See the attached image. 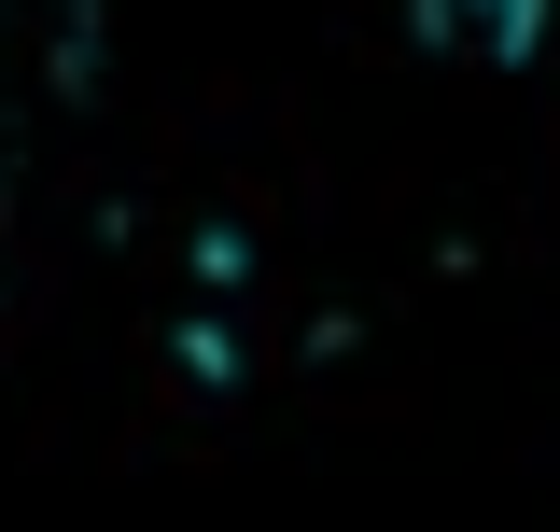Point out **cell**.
<instances>
[{
    "label": "cell",
    "mask_w": 560,
    "mask_h": 532,
    "mask_svg": "<svg viewBox=\"0 0 560 532\" xmlns=\"http://www.w3.org/2000/svg\"><path fill=\"white\" fill-rule=\"evenodd\" d=\"M407 28L434 57H463V70H518L547 43V0H407Z\"/></svg>",
    "instance_id": "1"
}]
</instances>
